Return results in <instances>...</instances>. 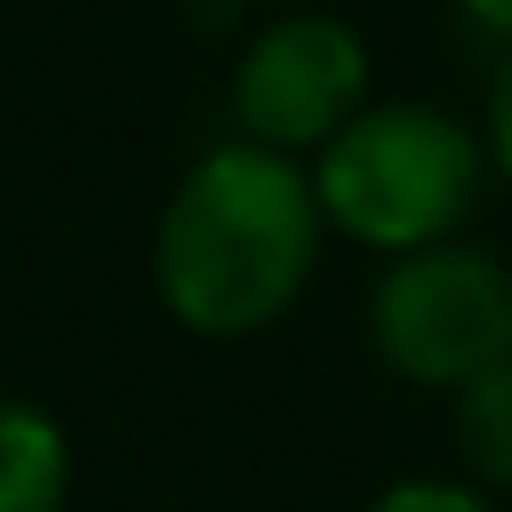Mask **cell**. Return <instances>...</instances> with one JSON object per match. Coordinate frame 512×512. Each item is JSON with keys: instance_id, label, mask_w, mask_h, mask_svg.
Segmentation results:
<instances>
[{"instance_id": "7", "label": "cell", "mask_w": 512, "mask_h": 512, "mask_svg": "<svg viewBox=\"0 0 512 512\" xmlns=\"http://www.w3.org/2000/svg\"><path fill=\"white\" fill-rule=\"evenodd\" d=\"M358 512H505L484 484H470L463 470L456 477H393L386 491H372Z\"/></svg>"}, {"instance_id": "9", "label": "cell", "mask_w": 512, "mask_h": 512, "mask_svg": "<svg viewBox=\"0 0 512 512\" xmlns=\"http://www.w3.org/2000/svg\"><path fill=\"white\" fill-rule=\"evenodd\" d=\"M456 15H463L477 36H491L498 50H512V0H456Z\"/></svg>"}, {"instance_id": "6", "label": "cell", "mask_w": 512, "mask_h": 512, "mask_svg": "<svg viewBox=\"0 0 512 512\" xmlns=\"http://www.w3.org/2000/svg\"><path fill=\"white\" fill-rule=\"evenodd\" d=\"M449 400V456L470 484H484L491 498L512 491V358L484 365L477 379H463Z\"/></svg>"}, {"instance_id": "3", "label": "cell", "mask_w": 512, "mask_h": 512, "mask_svg": "<svg viewBox=\"0 0 512 512\" xmlns=\"http://www.w3.org/2000/svg\"><path fill=\"white\" fill-rule=\"evenodd\" d=\"M365 344L393 379L456 393L484 365L512 358V267L470 239L393 253L365 288Z\"/></svg>"}, {"instance_id": "1", "label": "cell", "mask_w": 512, "mask_h": 512, "mask_svg": "<svg viewBox=\"0 0 512 512\" xmlns=\"http://www.w3.org/2000/svg\"><path fill=\"white\" fill-rule=\"evenodd\" d=\"M323 239L330 218L309 162L232 134L176 176L148 239V274L176 330L239 344L274 330L309 295Z\"/></svg>"}, {"instance_id": "2", "label": "cell", "mask_w": 512, "mask_h": 512, "mask_svg": "<svg viewBox=\"0 0 512 512\" xmlns=\"http://www.w3.org/2000/svg\"><path fill=\"white\" fill-rule=\"evenodd\" d=\"M484 176V134L435 99H372L309 155L330 232L379 260L456 239L484 197Z\"/></svg>"}, {"instance_id": "4", "label": "cell", "mask_w": 512, "mask_h": 512, "mask_svg": "<svg viewBox=\"0 0 512 512\" xmlns=\"http://www.w3.org/2000/svg\"><path fill=\"white\" fill-rule=\"evenodd\" d=\"M232 127L281 155H316L351 113L372 106V50L330 8H274L232 64Z\"/></svg>"}, {"instance_id": "10", "label": "cell", "mask_w": 512, "mask_h": 512, "mask_svg": "<svg viewBox=\"0 0 512 512\" xmlns=\"http://www.w3.org/2000/svg\"><path fill=\"white\" fill-rule=\"evenodd\" d=\"M253 8H309V0H253Z\"/></svg>"}, {"instance_id": "5", "label": "cell", "mask_w": 512, "mask_h": 512, "mask_svg": "<svg viewBox=\"0 0 512 512\" xmlns=\"http://www.w3.org/2000/svg\"><path fill=\"white\" fill-rule=\"evenodd\" d=\"M71 505V435L50 407L0 393V512H64Z\"/></svg>"}, {"instance_id": "8", "label": "cell", "mask_w": 512, "mask_h": 512, "mask_svg": "<svg viewBox=\"0 0 512 512\" xmlns=\"http://www.w3.org/2000/svg\"><path fill=\"white\" fill-rule=\"evenodd\" d=\"M477 134H484V162H491V176L512 190V50L498 57V71H491V85H484Z\"/></svg>"}]
</instances>
